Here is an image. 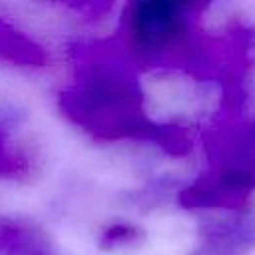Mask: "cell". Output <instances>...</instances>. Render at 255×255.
<instances>
[{"instance_id": "obj_1", "label": "cell", "mask_w": 255, "mask_h": 255, "mask_svg": "<svg viewBox=\"0 0 255 255\" xmlns=\"http://www.w3.org/2000/svg\"><path fill=\"white\" fill-rule=\"evenodd\" d=\"M62 114L96 139L155 141L181 151L185 137L173 126L155 122L129 58L120 48H84L78 54L72 82L60 92Z\"/></svg>"}, {"instance_id": "obj_2", "label": "cell", "mask_w": 255, "mask_h": 255, "mask_svg": "<svg viewBox=\"0 0 255 255\" xmlns=\"http://www.w3.org/2000/svg\"><path fill=\"white\" fill-rule=\"evenodd\" d=\"M199 4L143 0L120 16V50L131 64L207 68L209 44L199 34Z\"/></svg>"}, {"instance_id": "obj_3", "label": "cell", "mask_w": 255, "mask_h": 255, "mask_svg": "<svg viewBox=\"0 0 255 255\" xmlns=\"http://www.w3.org/2000/svg\"><path fill=\"white\" fill-rule=\"evenodd\" d=\"M253 193L255 120L217 141L209 169L179 193V201L189 209H239Z\"/></svg>"}, {"instance_id": "obj_4", "label": "cell", "mask_w": 255, "mask_h": 255, "mask_svg": "<svg viewBox=\"0 0 255 255\" xmlns=\"http://www.w3.org/2000/svg\"><path fill=\"white\" fill-rule=\"evenodd\" d=\"M40 145L24 114L0 98V177L26 181L40 169Z\"/></svg>"}, {"instance_id": "obj_5", "label": "cell", "mask_w": 255, "mask_h": 255, "mask_svg": "<svg viewBox=\"0 0 255 255\" xmlns=\"http://www.w3.org/2000/svg\"><path fill=\"white\" fill-rule=\"evenodd\" d=\"M253 247L255 217H229L207 225L191 255H249Z\"/></svg>"}, {"instance_id": "obj_6", "label": "cell", "mask_w": 255, "mask_h": 255, "mask_svg": "<svg viewBox=\"0 0 255 255\" xmlns=\"http://www.w3.org/2000/svg\"><path fill=\"white\" fill-rule=\"evenodd\" d=\"M0 255H58V247L40 225L0 215Z\"/></svg>"}, {"instance_id": "obj_7", "label": "cell", "mask_w": 255, "mask_h": 255, "mask_svg": "<svg viewBox=\"0 0 255 255\" xmlns=\"http://www.w3.org/2000/svg\"><path fill=\"white\" fill-rule=\"evenodd\" d=\"M46 62V48L0 14V66L42 68Z\"/></svg>"}, {"instance_id": "obj_8", "label": "cell", "mask_w": 255, "mask_h": 255, "mask_svg": "<svg viewBox=\"0 0 255 255\" xmlns=\"http://www.w3.org/2000/svg\"><path fill=\"white\" fill-rule=\"evenodd\" d=\"M141 237H143V233H141V229L137 225H131V223H126V221H118V223L108 225L102 231L100 245L104 249H122V247L137 243Z\"/></svg>"}]
</instances>
